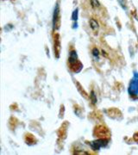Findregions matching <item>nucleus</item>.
<instances>
[{"mask_svg":"<svg viewBox=\"0 0 138 155\" xmlns=\"http://www.w3.org/2000/svg\"><path fill=\"white\" fill-rule=\"evenodd\" d=\"M68 63H69L70 68H71V70H72V72H79L81 71V69L83 68L82 63L79 61L77 53H76L74 50H72V51L70 52Z\"/></svg>","mask_w":138,"mask_h":155,"instance_id":"nucleus-1","label":"nucleus"},{"mask_svg":"<svg viewBox=\"0 0 138 155\" xmlns=\"http://www.w3.org/2000/svg\"><path fill=\"white\" fill-rule=\"evenodd\" d=\"M129 94L131 97H137L138 96V73L134 72V76L130 83L129 86Z\"/></svg>","mask_w":138,"mask_h":155,"instance_id":"nucleus-2","label":"nucleus"},{"mask_svg":"<svg viewBox=\"0 0 138 155\" xmlns=\"http://www.w3.org/2000/svg\"><path fill=\"white\" fill-rule=\"evenodd\" d=\"M108 142H109L108 140L103 138L97 140H94V141H92V142L89 143V145L92 147V148L93 150H99L101 147H105L106 145L108 144Z\"/></svg>","mask_w":138,"mask_h":155,"instance_id":"nucleus-3","label":"nucleus"},{"mask_svg":"<svg viewBox=\"0 0 138 155\" xmlns=\"http://www.w3.org/2000/svg\"><path fill=\"white\" fill-rule=\"evenodd\" d=\"M53 25L54 28H58L60 27V7L59 5L56 4V6L54 11V17H53Z\"/></svg>","mask_w":138,"mask_h":155,"instance_id":"nucleus-4","label":"nucleus"},{"mask_svg":"<svg viewBox=\"0 0 138 155\" xmlns=\"http://www.w3.org/2000/svg\"><path fill=\"white\" fill-rule=\"evenodd\" d=\"M95 133H97V135H99V137H105V135L109 134V131H108V129L106 127L100 126V127H96Z\"/></svg>","mask_w":138,"mask_h":155,"instance_id":"nucleus-5","label":"nucleus"},{"mask_svg":"<svg viewBox=\"0 0 138 155\" xmlns=\"http://www.w3.org/2000/svg\"><path fill=\"white\" fill-rule=\"evenodd\" d=\"M90 26H91V28L93 29V31L95 32H98V29H99V23L97 22L96 20H94V19H91L90 20Z\"/></svg>","mask_w":138,"mask_h":155,"instance_id":"nucleus-6","label":"nucleus"},{"mask_svg":"<svg viewBox=\"0 0 138 155\" xmlns=\"http://www.w3.org/2000/svg\"><path fill=\"white\" fill-rule=\"evenodd\" d=\"M60 41H59V39H55V53L56 54V57L58 58L59 57V53H60Z\"/></svg>","mask_w":138,"mask_h":155,"instance_id":"nucleus-7","label":"nucleus"},{"mask_svg":"<svg viewBox=\"0 0 138 155\" xmlns=\"http://www.w3.org/2000/svg\"><path fill=\"white\" fill-rule=\"evenodd\" d=\"M91 5L93 8H98V7L100 6V4L99 3L98 0H91Z\"/></svg>","mask_w":138,"mask_h":155,"instance_id":"nucleus-8","label":"nucleus"},{"mask_svg":"<svg viewBox=\"0 0 138 155\" xmlns=\"http://www.w3.org/2000/svg\"><path fill=\"white\" fill-rule=\"evenodd\" d=\"M72 19L73 20V21H77V19H78V10L77 9H76L75 11L72 12Z\"/></svg>","mask_w":138,"mask_h":155,"instance_id":"nucleus-9","label":"nucleus"},{"mask_svg":"<svg viewBox=\"0 0 138 155\" xmlns=\"http://www.w3.org/2000/svg\"><path fill=\"white\" fill-rule=\"evenodd\" d=\"M91 99H92L93 104L97 102V98H96V96L94 94V91H92V93H91Z\"/></svg>","mask_w":138,"mask_h":155,"instance_id":"nucleus-10","label":"nucleus"},{"mask_svg":"<svg viewBox=\"0 0 138 155\" xmlns=\"http://www.w3.org/2000/svg\"><path fill=\"white\" fill-rule=\"evenodd\" d=\"M93 55L95 56V57H98V56L99 55V50L97 49V48H94V49L93 50Z\"/></svg>","mask_w":138,"mask_h":155,"instance_id":"nucleus-11","label":"nucleus"},{"mask_svg":"<svg viewBox=\"0 0 138 155\" xmlns=\"http://www.w3.org/2000/svg\"><path fill=\"white\" fill-rule=\"evenodd\" d=\"M134 139H135V140L138 142V133L137 134H135V135H134Z\"/></svg>","mask_w":138,"mask_h":155,"instance_id":"nucleus-12","label":"nucleus"}]
</instances>
